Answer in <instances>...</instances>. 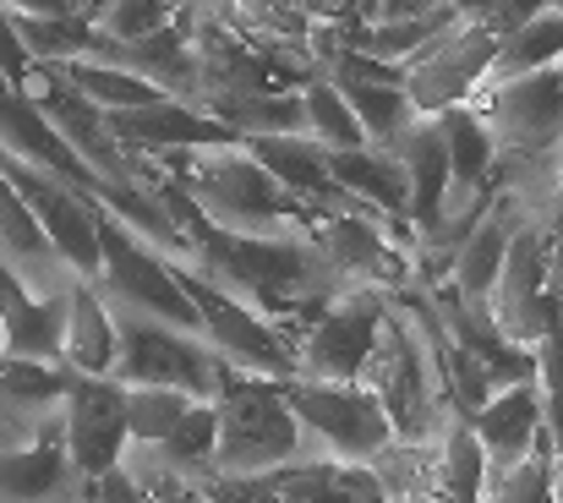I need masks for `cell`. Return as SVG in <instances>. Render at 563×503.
Returning a JSON list of instances; mask_svg holds the SVG:
<instances>
[{
	"label": "cell",
	"instance_id": "1",
	"mask_svg": "<svg viewBox=\"0 0 563 503\" xmlns=\"http://www.w3.org/2000/svg\"><path fill=\"white\" fill-rule=\"evenodd\" d=\"M165 175L181 186L191 208L219 225V230H241V236H312V208L301 197H290L268 170L257 165L241 138L230 143H202V149H165L154 154Z\"/></svg>",
	"mask_w": 563,
	"mask_h": 503
},
{
	"label": "cell",
	"instance_id": "2",
	"mask_svg": "<svg viewBox=\"0 0 563 503\" xmlns=\"http://www.w3.org/2000/svg\"><path fill=\"white\" fill-rule=\"evenodd\" d=\"M213 427H219V438H213L219 477H268V471L323 455L307 438V427L296 422V411L285 405L279 383L263 372H241V367H224V378H219Z\"/></svg>",
	"mask_w": 563,
	"mask_h": 503
},
{
	"label": "cell",
	"instance_id": "3",
	"mask_svg": "<svg viewBox=\"0 0 563 503\" xmlns=\"http://www.w3.org/2000/svg\"><path fill=\"white\" fill-rule=\"evenodd\" d=\"M356 383L373 389V400L388 411L399 444H410V449L432 444V433H438V422H443L449 405H443V389H438V367H432L427 339H421V329L410 324V313L394 296H388V313L377 324L373 356H367V367H362Z\"/></svg>",
	"mask_w": 563,
	"mask_h": 503
},
{
	"label": "cell",
	"instance_id": "4",
	"mask_svg": "<svg viewBox=\"0 0 563 503\" xmlns=\"http://www.w3.org/2000/svg\"><path fill=\"white\" fill-rule=\"evenodd\" d=\"M88 285L104 296L110 313H137V318H159V324L202 335L197 329V307L187 302V291L176 280V258L148 247L110 208H99V274Z\"/></svg>",
	"mask_w": 563,
	"mask_h": 503
},
{
	"label": "cell",
	"instance_id": "5",
	"mask_svg": "<svg viewBox=\"0 0 563 503\" xmlns=\"http://www.w3.org/2000/svg\"><path fill=\"white\" fill-rule=\"evenodd\" d=\"M110 318H115V361H110L115 383H159V389H181L191 400L219 394V378L230 361L202 335L159 324V318H137V313H110Z\"/></svg>",
	"mask_w": 563,
	"mask_h": 503
},
{
	"label": "cell",
	"instance_id": "6",
	"mask_svg": "<svg viewBox=\"0 0 563 503\" xmlns=\"http://www.w3.org/2000/svg\"><path fill=\"white\" fill-rule=\"evenodd\" d=\"M285 405L296 411V422L307 427V438L334 455V460H362L373 466L383 449H394V422L373 400L367 383H334V378H274Z\"/></svg>",
	"mask_w": 563,
	"mask_h": 503
},
{
	"label": "cell",
	"instance_id": "7",
	"mask_svg": "<svg viewBox=\"0 0 563 503\" xmlns=\"http://www.w3.org/2000/svg\"><path fill=\"white\" fill-rule=\"evenodd\" d=\"M176 280L187 291V302L197 307V329L202 339L241 372H263V378H296V350H290V335L257 313L252 302L230 296L224 285H213L202 269L191 263H176Z\"/></svg>",
	"mask_w": 563,
	"mask_h": 503
},
{
	"label": "cell",
	"instance_id": "8",
	"mask_svg": "<svg viewBox=\"0 0 563 503\" xmlns=\"http://www.w3.org/2000/svg\"><path fill=\"white\" fill-rule=\"evenodd\" d=\"M312 247L329 263L340 285H367V291H405L410 285V230L388 225L373 208L356 214H318L312 219Z\"/></svg>",
	"mask_w": 563,
	"mask_h": 503
},
{
	"label": "cell",
	"instance_id": "9",
	"mask_svg": "<svg viewBox=\"0 0 563 503\" xmlns=\"http://www.w3.org/2000/svg\"><path fill=\"white\" fill-rule=\"evenodd\" d=\"M388 313V296L383 291H367V285H345L334 291L296 335H290V350H296V372L301 378H334V383H356L367 356H373L377 324Z\"/></svg>",
	"mask_w": 563,
	"mask_h": 503
},
{
	"label": "cell",
	"instance_id": "10",
	"mask_svg": "<svg viewBox=\"0 0 563 503\" xmlns=\"http://www.w3.org/2000/svg\"><path fill=\"white\" fill-rule=\"evenodd\" d=\"M471 105L482 110V121L498 143V165L548 154L563 138V61L504 77V83H487V88H476Z\"/></svg>",
	"mask_w": 563,
	"mask_h": 503
},
{
	"label": "cell",
	"instance_id": "11",
	"mask_svg": "<svg viewBox=\"0 0 563 503\" xmlns=\"http://www.w3.org/2000/svg\"><path fill=\"white\" fill-rule=\"evenodd\" d=\"M498 39L465 17H454L438 39H427L410 61H399V88L421 116H438L449 105H471L487 66H493Z\"/></svg>",
	"mask_w": 563,
	"mask_h": 503
},
{
	"label": "cell",
	"instance_id": "12",
	"mask_svg": "<svg viewBox=\"0 0 563 503\" xmlns=\"http://www.w3.org/2000/svg\"><path fill=\"white\" fill-rule=\"evenodd\" d=\"M0 175L16 186V197L27 203V214L38 219L44 241L55 247V258L77 274L93 280L99 274V203H88L77 186H66L49 170H33L11 154H0Z\"/></svg>",
	"mask_w": 563,
	"mask_h": 503
},
{
	"label": "cell",
	"instance_id": "13",
	"mask_svg": "<svg viewBox=\"0 0 563 503\" xmlns=\"http://www.w3.org/2000/svg\"><path fill=\"white\" fill-rule=\"evenodd\" d=\"M55 427H60L66 460H71V471L82 482L110 471L121 460V449H126V389L115 378H88V372L66 367Z\"/></svg>",
	"mask_w": 563,
	"mask_h": 503
},
{
	"label": "cell",
	"instance_id": "14",
	"mask_svg": "<svg viewBox=\"0 0 563 503\" xmlns=\"http://www.w3.org/2000/svg\"><path fill=\"white\" fill-rule=\"evenodd\" d=\"M27 94H33V105L49 116V127L77 149V160L82 165H93L104 181H115V186H137V170H132V154L110 138V127H104V110L93 105V99H82L49 61H33V72H27V83H22Z\"/></svg>",
	"mask_w": 563,
	"mask_h": 503
},
{
	"label": "cell",
	"instance_id": "15",
	"mask_svg": "<svg viewBox=\"0 0 563 503\" xmlns=\"http://www.w3.org/2000/svg\"><path fill=\"white\" fill-rule=\"evenodd\" d=\"M548 280H553V230H537V225L509 230L487 318L515 345H537V335H542V291H548Z\"/></svg>",
	"mask_w": 563,
	"mask_h": 503
},
{
	"label": "cell",
	"instance_id": "16",
	"mask_svg": "<svg viewBox=\"0 0 563 503\" xmlns=\"http://www.w3.org/2000/svg\"><path fill=\"white\" fill-rule=\"evenodd\" d=\"M241 149L268 170L290 197H301L312 214H356L362 203L329 175V149L312 143L307 132H263V138H241Z\"/></svg>",
	"mask_w": 563,
	"mask_h": 503
},
{
	"label": "cell",
	"instance_id": "17",
	"mask_svg": "<svg viewBox=\"0 0 563 503\" xmlns=\"http://www.w3.org/2000/svg\"><path fill=\"white\" fill-rule=\"evenodd\" d=\"M465 422H471V433H476V444L487 455V477L520 466L537 449V438H542V389H537V378L493 389Z\"/></svg>",
	"mask_w": 563,
	"mask_h": 503
},
{
	"label": "cell",
	"instance_id": "18",
	"mask_svg": "<svg viewBox=\"0 0 563 503\" xmlns=\"http://www.w3.org/2000/svg\"><path fill=\"white\" fill-rule=\"evenodd\" d=\"M104 127L121 149L137 154H165V149H202V143H230L235 132L224 121H213L208 110H197L187 99H154L137 110H104Z\"/></svg>",
	"mask_w": 563,
	"mask_h": 503
},
{
	"label": "cell",
	"instance_id": "19",
	"mask_svg": "<svg viewBox=\"0 0 563 503\" xmlns=\"http://www.w3.org/2000/svg\"><path fill=\"white\" fill-rule=\"evenodd\" d=\"M399 170H405V186H410V236L427 230L443 208V192H449V143H443V121L438 116H410L388 143H383Z\"/></svg>",
	"mask_w": 563,
	"mask_h": 503
},
{
	"label": "cell",
	"instance_id": "20",
	"mask_svg": "<svg viewBox=\"0 0 563 503\" xmlns=\"http://www.w3.org/2000/svg\"><path fill=\"white\" fill-rule=\"evenodd\" d=\"M60 339H66V291L38 296L0 263V350L33 356V361H60Z\"/></svg>",
	"mask_w": 563,
	"mask_h": 503
},
{
	"label": "cell",
	"instance_id": "21",
	"mask_svg": "<svg viewBox=\"0 0 563 503\" xmlns=\"http://www.w3.org/2000/svg\"><path fill=\"white\" fill-rule=\"evenodd\" d=\"M82 477L66 460L60 427H49L33 444L0 449V503H77Z\"/></svg>",
	"mask_w": 563,
	"mask_h": 503
},
{
	"label": "cell",
	"instance_id": "22",
	"mask_svg": "<svg viewBox=\"0 0 563 503\" xmlns=\"http://www.w3.org/2000/svg\"><path fill=\"white\" fill-rule=\"evenodd\" d=\"M268 493L274 503H388V488L373 466L334 460V455H312L285 471H268Z\"/></svg>",
	"mask_w": 563,
	"mask_h": 503
},
{
	"label": "cell",
	"instance_id": "23",
	"mask_svg": "<svg viewBox=\"0 0 563 503\" xmlns=\"http://www.w3.org/2000/svg\"><path fill=\"white\" fill-rule=\"evenodd\" d=\"M0 263L38 296H60L77 274L55 258V247L44 241L38 219L27 214V203L16 197V186L0 175Z\"/></svg>",
	"mask_w": 563,
	"mask_h": 503
},
{
	"label": "cell",
	"instance_id": "24",
	"mask_svg": "<svg viewBox=\"0 0 563 503\" xmlns=\"http://www.w3.org/2000/svg\"><path fill=\"white\" fill-rule=\"evenodd\" d=\"M329 175L362 203L383 214L388 225H405L410 230V186H405V170L388 149L362 143V149H329Z\"/></svg>",
	"mask_w": 563,
	"mask_h": 503
},
{
	"label": "cell",
	"instance_id": "25",
	"mask_svg": "<svg viewBox=\"0 0 563 503\" xmlns=\"http://www.w3.org/2000/svg\"><path fill=\"white\" fill-rule=\"evenodd\" d=\"M509 214L498 203H487V214L465 230V241L454 247L449 258V291L465 313H482L487 318V302H493V280H498V263H504V247H509Z\"/></svg>",
	"mask_w": 563,
	"mask_h": 503
},
{
	"label": "cell",
	"instance_id": "26",
	"mask_svg": "<svg viewBox=\"0 0 563 503\" xmlns=\"http://www.w3.org/2000/svg\"><path fill=\"white\" fill-rule=\"evenodd\" d=\"M115 361V318L104 307V296L88 280L66 285V339H60V367L88 372V378H110Z\"/></svg>",
	"mask_w": 563,
	"mask_h": 503
},
{
	"label": "cell",
	"instance_id": "27",
	"mask_svg": "<svg viewBox=\"0 0 563 503\" xmlns=\"http://www.w3.org/2000/svg\"><path fill=\"white\" fill-rule=\"evenodd\" d=\"M334 88H340V99L351 105V116L362 121V132H367V143H388L410 116H421L410 99H405V88H399V77H373V72H345V66H329L323 72Z\"/></svg>",
	"mask_w": 563,
	"mask_h": 503
},
{
	"label": "cell",
	"instance_id": "28",
	"mask_svg": "<svg viewBox=\"0 0 563 503\" xmlns=\"http://www.w3.org/2000/svg\"><path fill=\"white\" fill-rule=\"evenodd\" d=\"M553 61H563V11L559 6H542L537 17H526L515 33L498 39L482 88L504 83V77H520V72H537V66H553Z\"/></svg>",
	"mask_w": 563,
	"mask_h": 503
},
{
	"label": "cell",
	"instance_id": "29",
	"mask_svg": "<svg viewBox=\"0 0 563 503\" xmlns=\"http://www.w3.org/2000/svg\"><path fill=\"white\" fill-rule=\"evenodd\" d=\"M82 99H93L99 110H137V105H154V99H170L165 88H154L148 77L115 66V61H49Z\"/></svg>",
	"mask_w": 563,
	"mask_h": 503
},
{
	"label": "cell",
	"instance_id": "30",
	"mask_svg": "<svg viewBox=\"0 0 563 503\" xmlns=\"http://www.w3.org/2000/svg\"><path fill=\"white\" fill-rule=\"evenodd\" d=\"M454 17H460V11H454V0H432V6H421V11H410V17L362 22L356 50H362V55H377V61H388V66H399V61H410L427 39H438Z\"/></svg>",
	"mask_w": 563,
	"mask_h": 503
},
{
	"label": "cell",
	"instance_id": "31",
	"mask_svg": "<svg viewBox=\"0 0 563 503\" xmlns=\"http://www.w3.org/2000/svg\"><path fill=\"white\" fill-rule=\"evenodd\" d=\"M5 17H11V28H16L27 61H88V55L99 50V28H93L88 17H66V11H55V17L5 11Z\"/></svg>",
	"mask_w": 563,
	"mask_h": 503
},
{
	"label": "cell",
	"instance_id": "32",
	"mask_svg": "<svg viewBox=\"0 0 563 503\" xmlns=\"http://www.w3.org/2000/svg\"><path fill=\"white\" fill-rule=\"evenodd\" d=\"M296 94H301V132L312 143H323V149H362L367 143L362 121L351 116V105L340 99V88L323 72H312Z\"/></svg>",
	"mask_w": 563,
	"mask_h": 503
},
{
	"label": "cell",
	"instance_id": "33",
	"mask_svg": "<svg viewBox=\"0 0 563 503\" xmlns=\"http://www.w3.org/2000/svg\"><path fill=\"white\" fill-rule=\"evenodd\" d=\"M213 438H219V427H213V400H197L187 416H181V427H176L165 444H154V455L165 460V471H176V477H187V482H213V477H219V466H213Z\"/></svg>",
	"mask_w": 563,
	"mask_h": 503
},
{
	"label": "cell",
	"instance_id": "34",
	"mask_svg": "<svg viewBox=\"0 0 563 503\" xmlns=\"http://www.w3.org/2000/svg\"><path fill=\"white\" fill-rule=\"evenodd\" d=\"M121 389H126V438L132 444H165L181 427V416L197 405L191 394L159 389V383H121Z\"/></svg>",
	"mask_w": 563,
	"mask_h": 503
},
{
	"label": "cell",
	"instance_id": "35",
	"mask_svg": "<svg viewBox=\"0 0 563 503\" xmlns=\"http://www.w3.org/2000/svg\"><path fill=\"white\" fill-rule=\"evenodd\" d=\"M482 503H553V444H548V433L537 438V449L520 466L482 482Z\"/></svg>",
	"mask_w": 563,
	"mask_h": 503
},
{
	"label": "cell",
	"instance_id": "36",
	"mask_svg": "<svg viewBox=\"0 0 563 503\" xmlns=\"http://www.w3.org/2000/svg\"><path fill=\"white\" fill-rule=\"evenodd\" d=\"M165 22H176V6L170 0H104V11L93 17V28L110 44H137V39L159 33Z\"/></svg>",
	"mask_w": 563,
	"mask_h": 503
},
{
	"label": "cell",
	"instance_id": "37",
	"mask_svg": "<svg viewBox=\"0 0 563 503\" xmlns=\"http://www.w3.org/2000/svg\"><path fill=\"white\" fill-rule=\"evenodd\" d=\"M548 0H454V11L465 17V22H476V28H487L493 39H504V33H515L526 17H537Z\"/></svg>",
	"mask_w": 563,
	"mask_h": 503
},
{
	"label": "cell",
	"instance_id": "38",
	"mask_svg": "<svg viewBox=\"0 0 563 503\" xmlns=\"http://www.w3.org/2000/svg\"><path fill=\"white\" fill-rule=\"evenodd\" d=\"M77 503H154L126 471H121V460L110 466V471H99V477H88L82 488H77Z\"/></svg>",
	"mask_w": 563,
	"mask_h": 503
},
{
	"label": "cell",
	"instance_id": "39",
	"mask_svg": "<svg viewBox=\"0 0 563 503\" xmlns=\"http://www.w3.org/2000/svg\"><path fill=\"white\" fill-rule=\"evenodd\" d=\"M148 499L154 503H224L219 499V477H213V482H187V477H176V471H165V477L148 488Z\"/></svg>",
	"mask_w": 563,
	"mask_h": 503
},
{
	"label": "cell",
	"instance_id": "40",
	"mask_svg": "<svg viewBox=\"0 0 563 503\" xmlns=\"http://www.w3.org/2000/svg\"><path fill=\"white\" fill-rule=\"evenodd\" d=\"M0 72H5L11 83H27V72H33L22 39H16V28H11V17H5V6H0Z\"/></svg>",
	"mask_w": 563,
	"mask_h": 503
},
{
	"label": "cell",
	"instance_id": "41",
	"mask_svg": "<svg viewBox=\"0 0 563 503\" xmlns=\"http://www.w3.org/2000/svg\"><path fill=\"white\" fill-rule=\"evenodd\" d=\"M553 181H559V208H563V138L553 143Z\"/></svg>",
	"mask_w": 563,
	"mask_h": 503
},
{
	"label": "cell",
	"instance_id": "42",
	"mask_svg": "<svg viewBox=\"0 0 563 503\" xmlns=\"http://www.w3.org/2000/svg\"><path fill=\"white\" fill-rule=\"evenodd\" d=\"M553 503H563V460L553 455Z\"/></svg>",
	"mask_w": 563,
	"mask_h": 503
},
{
	"label": "cell",
	"instance_id": "43",
	"mask_svg": "<svg viewBox=\"0 0 563 503\" xmlns=\"http://www.w3.org/2000/svg\"><path fill=\"white\" fill-rule=\"evenodd\" d=\"M548 6H559V11H563V0H548Z\"/></svg>",
	"mask_w": 563,
	"mask_h": 503
},
{
	"label": "cell",
	"instance_id": "44",
	"mask_svg": "<svg viewBox=\"0 0 563 503\" xmlns=\"http://www.w3.org/2000/svg\"><path fill=\"white\" fill-rule=\"evenodd\" d=\"M388 503H394V499H388Z\"/></svg>",
	"mask_w": 563,
	"mask_h": 503
}]
</instances>
